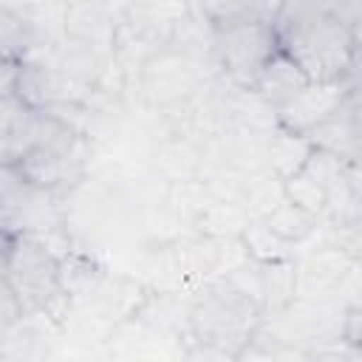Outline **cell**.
<instances>
[{"mask_svg": "<svg viewBox=\"0 0 362 362\" xmlns=\"http://www.w3.org/2000/svg\"><path fill=\"white\" fill-rule=\"evenodd\" d=\"M240 240L252 260L272 263V260H294V243L280 238L263 218H252L240 232Z\"/></svg>", "mask_w": 362, "mask_h": 362, "instance_id": "cell-14", "label": "cell"}, {"mask_svg": "<svg viewBox=\"0 0 362 362\" xmlns=\"http://www.w3.org/2000/svg\"><path fill=\"white\" fill-rule=\"evenodd\" d=\"M23 305H20V297L14 294V288H11V283L6 280V274L0 272V331H6V328H11L14 322H20L23 320Z\"/></svg>", "mask_w": 362, "mask_h": 362, "instance_id": "cell-19", "label": "cell"}, {"mask_svg": "<svg viewBox=\"0 0 362 362\" xmlns=\"http://www.w3.org/2000/svg\"><path fill=\"white\" fill-rule=\"evenodd\" d=\"M283 189H286V198H288L291 204H297L300 209H305V212L322 218V209H325V189H322L314 178H308L303 170H297L294 175L283 178Z\"/></svg>", "mask_w": 362, "mask_h": 362, "instance_id": "cell-17", "label": "cell"}, {"mask_svg": "<svg viewBox=\"0 0 362 362\" xmlns=\"http://www.w3.org/2000/svg\"><path fill=\"white\" fill-rule=\"evenodd\" d=\"M37 110L23 105L17 96L0 99V164H14L34 141Z\"/></svg>", "mask_w": 362, "mask_h": 362, "instance_id": "cell-10", "label": "cell"}, {"mask_svg": "<svg viewBox=\"0 0 362 362\" xmlns=\"http://www.w3.org/2000/svg\"><path fill=\"white\" fill-rule=\"evenodd\" d=\"M308 82H311V79L305 76V71L277 45V48L272 51V57L263 62V68H260V74H257L252 90H255L263 102H269V105L277 110V107H283L288 99H294Z\"/></svg>", "mask_w": 362, "mask_h": 362, "instance_id": "cell-9", "label": "cell"}, {"mask_svg": "<svg viewBox=\"0 0 362 362\" xmlns=\"http://www.w3.org/2000/svg\"><path fill=\"white\" fill-rule=\"evenodd\" d=\"M311 150H314V144L308 141L305 133L274 127L266 136V170H272L280 178H288L297 170H303V164L311 156Z\"/></svg>", "mask_w": 362, "mask_h": 362, "instance_id": "cell-12", "label": "cell"}, {"mask_svg": "<svg viewBox=\"0 0 362 362\" xmlns=\"http://www.w3.org/2000/svg\"><path fill=\"white\" fill-rule=\"evenodd\" d=\"M308 141L317 150L334 153L348 164H359L362 158V107H359V88H354L345 102L308 133Z\"/></svg>", "mask_w": 362, "mask_h": 362, "instance_id": "cell-7", "label": "cell"}, {"mask_svg": "<svg viewBox=\"0 0 362 362\" xmlns=\"http://www.w3.org/2000/svg\"><path fill=\"white\" fill-rule=\"evenodd\" d=\"M37 34L31 25L6 3H0V57L6 59H25L31 45H37Z\"/></svg>", "mask_w": 362, "mask_h": 362, "instance_id": "cell-15", "label": "cell"}, {"mask_svg": "<svg viewBox=\"0 0 362 362\" xmlns=\"http://www.w3.org/2000/svg\"><path fill=\"white\" fill-rule=\"evenodd\" d=\"M294 294H297L294 260L257 263V305L263 314H274V311L286 308L294 300Z\"/></svg>", "mask_w": 362, "mask_h": 362, "instance_id": "cell-11", "label": "cell"}, {"mask_svg": "<svg viewBox=\"0 0 362 362\" xmlns=\"http://www.w3.org/2000/svg\"><path fill=\"white\" fill-rule=\"evenodd\" d=\"M277 45L280 42L274 25L249 14L212 23V65L226 82L238 88L255 85L263 62Z\"/></svg>", "mask_w": 362, "mask_h": 362, "instance_id": "cell-3", "label": "cell"}, {"mask_svg": "<svg viewBox=\"0 0 362 362\" xmlns=\"http://www.w3.org/2000/svg\"><path fill=\"white\" fill-rule=\"evenodd\" d=\"M150 175L158 181H187V178H201L204 175V144L167 133L150 156Z\"/></svg>", "mask_w": 362, "mask_h": 362, "instance_id": "cell-8", "label": "cell"}, {"mask_svg": "<svg viewBox=\"0 0 362 362\" xmlns=\"http://www.w3.org/2000/svg\"><path fill=\"white\" fill-rule=\"evenodd\" d=\"M59 229H65L62 195L37 187L14 164H0V232L42 240Z\"/></svg>", "mask_w": 362, "mask_h": 362, "instance_id": "cell-4", "label": "cell"}, {"mask_svg": "<svg viewBox=\"0 0 362 362\" xmlns=\"http://www.w3.org/2000/svg\"><path fill=\"white\" fill-rule=\"evenodd\" d=\"M3 274L25 314H45L59 328L68 317L71 300L59 288V257L37 238H11Z\"/></svg>", "mask_w": 362, "mask_h": 362, "instance_id": "cell-2", "label": "cell"}, {"mask_svg": "<svg viewBox=\"0 0 362 362\" xmlns=\"http://www.w3.org/2000/svg\"><path fill=\"white\" fill-rule=\"evenodd\" d=\"M215 65L209 59L187 57L173 48L156 51L136 76V102L153 110H170L187 102L204 82L215 76Z\"/></svg>", "mask_w": 362, "mask_h": 362, "instance_id": "cell-5", "label": "cell"}, {"mask_svg": "<svg viewBox=\"0 0 362 362\" xmlns=\"http://www.w3.org/2000/svg\"><path fill=\"white\" fill-rule=\"evenodd\" d=\"M17 71H20V59H6V57H0V99L14 96Z\"/></svg>", "mask_w": 362, "mask_h": 362, "instance_id": "cell-22", "label": "cell"}, {"mask_svg": "<svg viewBox=\"0 0 362 362\" xmlns=\"http://www.w3.org/2000/svg\"><path fill=\"white\" fill-rule=\"evenodd\" d=\"M286 0H246V14L260 20V23H269L274 25V20L280 17Z\"/></svg>", "mask_w": 362, "mask_h": 362, "instance_id": "cell-21", "label": "cell"}, {"mask_svg": "<svg viewBox=\"0 0 362 362\" xmlns=\"http://www.w3.org/2000/svg\"><path fill=\"white\" fill-rule=\"evenodd\" d=\"M320 8L339 20L345 28L359 34V0H320Z\"/></svg>", "mask_w": 362, "mask_h": 362, "instance_id": "cell-20", "label": "cell"}, {"mask_svg": "<svg viewBox=\"0 0 362 362\" xmlns=\"http://www.w3.org/2000/svg\"><path fill=\"white\" fill-rule=\"evenodd\" d=\"M252 215L246 212L243 201H229V198H209L201 215L195 218L192 229L198 235L209 238H240Z\"/></svg>", "mask_w": 362, "mask_h": 362, "instance_id": "cell-13", "label": "cell"}, {"mask_svg": "<svg viewBox=\"0 0 362 362\" xmlns=\"http://www.w3.org/2000/svg\"><path fill=\"white\" fill-rule=\"evenodd\" d=\"M8 246H11V238L6 232H0V272H3V263H6V255H8Z\"/></svg>", "mask_w": 362, "mask_h": 362, "instance_id": "cell-23", "label": "cell"}, {"mask_svg": "<svg viewBox=\"0 0 362 362\" xmlns=\"http://www.w3.org/2000/svg\"><path fill=\"white\" fill-rule=\"evenodd\" d=\"M354 88H359V76L308 82L294 99H288L283 107H277V122L286 130L308 133L314 124H320L322 119H328L345 102V96Z\"/></svg>", "mask_w": 362, "mask_h": 362, "instance_id": "cell-6", "label": "cell"}, {"mask_svg": "<svg viewBox=\"0 0 362 362\" xmlns=\"http://www.w3.org/2000/svg\"><path fill=\"white\" fill-rule=\"evenodd\" d=\"M305 359H322V362H362V348L351 345L342 337H328L305 348Z\"/></svg>", "mask_w": 362, "mask_h": 362, "instance_id": "cell-18", "label": "cell"}, {"mask_svg": "<svg viewBox=\"0 0 362 362\" xmlns=\"http://www.w3.org/2000/svg\"><path fill=\"white\" fill-rule=\"evenodd\" d=\"M260 320L263 311L249 294L235 288L229 280H212L192 291L187 342H201L221 351L226 359H238Z\"/></svg>", "mask_w": 362, "mask_h": 362, "instance_id": "cell-1", "label": "cell"}, {"mask_svg": "<svg viewBox=\"0 0 362 362\" xmlns=\"http://www.w3.org/2000/svg\"><path fill=\"white\" fill-rule=\"evenodd\" d=\"M280 238H286L288 243H300L303 238H308L314 229H317V223H320V218L317 215H311V212H305V209H300L297 204H291L288 198L283 201V204H277L266 218H263Z\"/></svg>", "mask_w": 362, "mask_h": 362, "instance_id": "cell-16", "label": "cell"}]
</instances>
